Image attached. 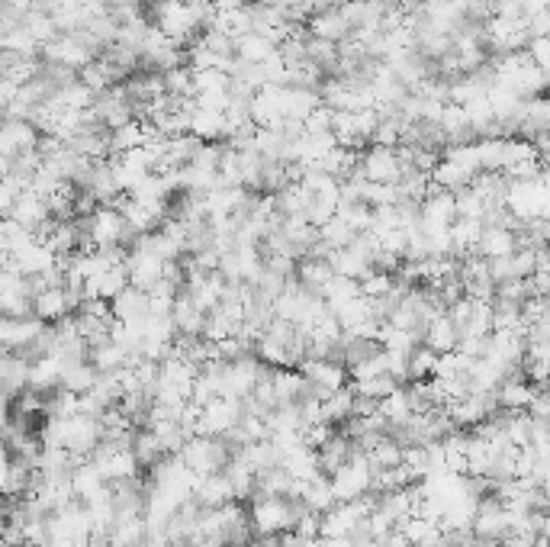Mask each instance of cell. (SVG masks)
<instances>
[{
  "label": "cell",
  "mask_w": 550,
  "mask_h": 547,
  "mask_svg": "<svg viewBox=\"0 0 550 547\" xmlns=\"http://www.w3.org/2000/svg\"><path fill=\"white\" fill-rule=\"evenodd\" d=\"M110 306H113V316L120 322H142V319L152 316V297H148L145 290L132 287V284Z\"/></svg>",
  "instance_id": "obj_19"
},
{
  "label": "cell",
  "mask_w": 550,
  "mask_h": 547,
  "mask_svg": "<svg viewBox=\"0 0 550 547\" xmlns=\"http://www.w3.org/2000/svg\"><path fill=\"white\" fill-rule=\"evenodd\" d=\"M91 461L100 467V473L107 477V483H123V480H136L142 477V464H139V457L136 451H132V445H123V441H110V438H103L97 451L91 454Z\"/></svg>",
  "instance_id": "obj_3"
},
{
  "label": "cell",
  "mask_w": 550,
  "mask_h": 547,
  "mask_svg": "<svg viewBox=\"0 0 550 547\" xmlns=\"http://www.w3.org/2000/svg\"><path fill=\"white\" fill-rule=\"evenodd\" d=\"M354 387V393L358 396H367V399H386L390 393H396L399 387H403V383H399L393 374H383V377H374V380H361V383H351Z\"/></svg>",
  "instance_id": "obj_47"
},
{
  "label": "cell",
  "mask_w": 550,
  "mask_h": 547,
  "mask_svg": "<svg viewBox=\"0 0 550 547\" xmlns=\"http://www.w3.org/2000/svg\"><path fill=\"white\" fill-rule=\"evenodd\" d=\"M528 412L534 419L550 422V387H538V396H534V403H531Z\"/></svg>",
  "instance_id": "obj_50"
},
{
  "label": "cell",
  "mask_w": 550,
  "mask_h": 547,
  "mask_svg": "<svg viewBox=\"0 0 550 547\" xmlns=\"http://www.w3.org/2000/svg\"><path fill=\"white\" fill-rule=\"evenodd\" d=\"M148 535V522L145 515H116V522L110 528V544L113 547H142Z\"/></svg>",
  "instance_id": "obj_30"
},
{
  "label": "cell",
  "mask_w": 550,
  "mask_h": 547,
  "mask_svg": "<svg viewBox=\"0 0 550 547\" xmlns=\"http://www.w3.org/2000/svg\"><path fill=\"white\" fill-rule=\"evenodd\" d=\"M354 297H361V280H354V277H341V274H335L329 284H325V290H322V300L329 303V309L335 313V309L341 306V303H348V300H354Z\"/></svg>",
  "instance_id": "obj_41"
},
{
  "label": "cell",
  "mask_w": 550,
  "mask_h": 547,
  "mask_svg": "<svg viewBox=\"0 0 550 547\" xmlns=\"http://www.w3.org/2000/svg\"><path fill=\"white\" fill-rule=\"evenodd\" d=\"M39 142H42V132L29 120H7L4 132H0V152H4V158L39 152Z\"/></svg>",
  "instance_id": "obj_11"
},
{
  "label": "cell",
  "mask_w": 550,
  "mask_h": 547,
  "mask_svg": "<svg viewBox=\"0 0 550 547\" xmlns=\"http://www.w3.org/2000/svg\"><path fill=\"white\" fill-rule=\"evenodd\" d=\"M509 377L496 361L477 358L470 364V393H496L502 387V380Z\"/></svg>",
  "instance_id": "obj_35"
},
{
  "label": "cell",
  "mask_w": 550,
  "mask_h": 547,
  "mask_svg": "<svg viewBox=\"0 0 550 547\" xmlns=\"http://www.w3.org/2000/svg\"><path fill=\"white\" fill-rule=\"evenodd\" d=\"M71 486H74V496H78L81 502H87V499H94L97 493H103L107 490V477L100 473V467L87 457V461H81L78 467L71 470Z\"/></svg>",
  "instance_id": "obj_27"
},
{
  "label": "cell",
  "mask_w": 550,
  "mask_h": 547,
  "mask_svg": "<svg viewBox=\"0 0 550 547\" xmlns=\"http://www.w3.org/2000/svg\"><path fill=\"white\" fill-rule=\"evenodd\" d=\"M403 168V158H399V149H393V145H370V149L361 152V171L374 184H399Z\"/></svg>",
  "instance_id": "obj_9"
},
{
  "label": "cell",
  "mask_w": 550,
  "mask_h": 547,
  "mask_svg": "<svg viewBox=\"0 0 550 547\" xmlns=\"http://www.w3.org/2000/svg\"><path fill=\"white\" fill-rule=\"evenodd\" d=\"M97 380H100V371L91 364V358H87V361H71V364H65V377H62V387H65V390L84 396V393H91V390L97 387Z\"/></svg>",
  "instance_id": "obj_36"
},
{
  "label": "cell",
  "mask_w": 550,
  "mask_h": 547,
  "mask_svg": "<svg viewBox=\"0 0 550 547\" xmlns=\"http://www.w3.org/2000/svg\"><path fill=\"white\" fill-rule=\"evenodd\" d=\"M62 377H65V361L58 354H46V358L33 361V374H29V387L39 390V393H55L62 387Z\"/></svg>",
  "instance_id": "obj_26"
},
{
  "label": "cell",
  "mask_w": 550,
  "mask_h": 547,
  "mask_svg": "<svg viewBox=\"0 0 550 547\" xmlns=\"http://www.w3.org/2000/svg\"><path fill=\"white\" fill-rule=\"evenodd\" d=\"M512 531V519H509V506L499 499V496H483L480 499V509H477V519H473V538L477 541H493L499 544L505 535Z\"/></svg>",
  "instance_id": "obj_8"
},
{
  "label": "cell",
  "mask_w": 550,
  "mask_h": 547,
  "mask_svg": "<svg viewBox=\"0 0 550 547\" xmlns=\"http://www.w3.org/2000/svg\"><path fill=\"white\" fill-rule=\"evenodd\" d=\"M454 197H457V216L460 219H483L486 216V200L480 197V190L473 187V184L464 187Z\"/></svg>",
  "instance_id": "obj_48"
},
{
  "label": "cell",
  "mask_w": 550,
  "mask_h": 547,
  "mask_svg": "<svg viewBox=\"0 0 550 547\" xmlns=\"http://www.w3.org/2000/svg\"><path fill=\"white\" fill-rule=\"evenodd\" d=\"M534 396H538V387H534L522 371V374H509L502 380V387L496 390V403L505 412H528Z\"/></svg>",
  "instance_id": "obj_13"
},
{
  "label": "cell",
  "mask_w": 550,
  "mask_h": 547,
  "mask_svg": "<svg viewBox=\"0 0 550 547\" xmlns=\"http://www.w3.org/2000/svg\"><path fill=\"white\" fill-rule=\"evenodd\" d=\"M393 287H396V274H390V271L374 268L367 277H361V293H364L367 300H383V297H390Z\"/></svg>",
  "instance_id": "obj_45"
},
{
  "label": "cell",
  "mask_w": 550,
  "mask_h": 547,
  "mask_svg": "<svg viewBox=\"0 0 550 547\" xmlns=\"http://www.w3.org/2000/svg\"><path fill=\"white\" fill-rule=\"evenodd\" d=\"M232 454L235 448L226 438L193 435L181 448V461L197 473V477H213V473H226V467L232 464Z\"/></svg>",
  "instance_id": "obj_2"
},
{
  "label": "cell",
  "mask_w": 550,
  "mask_h": 547,
  "mask_svg": "<svg viewBox=\"0 0 550 547\" xmlns=\"http://www.w3.org/2000/svg\"><path fill=\"white\" fill-rule=\"evenodd\" d=\"M49 325L36 319V316H23V319H7L0 322V345H4V351H26L29 345L36 342V338L46 332Z\"/></svg>",
  "instance_id": "obj_12"
},
{
  "label": "cell",
  "mask_w": 550,
  "mask_h": 547,
  "mask_svg": "<svg viewBox=\"0 0 550 547\" xmlns=\"http://www.w3.org/2000/svg\"><path fill=\"white\" fill-rule=\"evenodd\" d=\"M245 419V399L232 396H216L203 406V422L197 435H213V438H229Z\"/></svg>",
  "instance_id": "obj_6"
},
{
  "label": "cell",
  "mask_w": 550,
  "mask_h": 547,
  "mask_svg": "<svg viewBox=\"0 0 550 547\" xmlns=\"http://www.w3.org/2000/svg\"><path fill=\"white\" fill-rule=\"evenodd\" d=\"M354 399H358V393H354L351 383H348V387H341L338 393H332L329 399H325V422H329V425H345L354 416Z\"/></svg>",
  "instance_id": "obj_40"
},
{
  "label": "cell",
  "mask_w": 550,
  "mask_h": 547,
  "mask_svg": "<svg viewBox=\"0 0 550 547\" xmlns=\"http://www.w3.org/2000/svg\"><path fill=\"white\" fill-rule=\"evenodd\" d=\"M7 219H13V223H20V226L29 229V232H36L42 223H49V219H52V206H49L46 197L36 194V190H26V194L17 200V206H13V213H10Z\"/></svg>",
  "instance_id": "obj_15"
},
{
  "label": "cell",
  "mask_w": 550,
  "mask_h": 547,
  "mask_svg": "<svg viewBox=\"0 0 550 547\" xmlns=\"http://www.w3.org/2000/svg\"><path fill=\"white\" fill-rule=\"evenodd\" d=\"M33 316L42 319V322H62L65 316H74L71 313V303H68V290L65 287H49L46 293H39L33 300Z\"/></svg>",
  "instance_id": "obj_28"
},
{
  "label": "cell",
  "mask_w": 550,
  "mask_h": 547,
  "mask_svg": "<svg viewBox=\"0 0 550 547\" xmlns=\"http://www.w3.org/2000/svg\"><path fill=\"white\" fill-rule=\"evenodd\" d=\"M91 364L97 367L100 374H116V371H123V367L132 364V354L116 342H103V345L91 348Z\"/></svg>",
  "instance_id": "obj_38"
},
{
  "label": "cell",
  "mask_w": 550,
  "mask_h": 547,
  "mask_svg": "<svg viewBox=\"0 0 550 547\" xmlns=\"http://www.w3.org/2000/svg\"><path fill=\"white\" fill-rule=\"evenodd\" d=\"M380 416L386 419V425H390V435L396 432V428H403L412 422L415 416V406H412V396L406 387H399L396 393H390L386 399H380Z\"/></svg>",
  "instance_id": "obj_31"
},
{
  "label": "cell",
  "mask_w": 550,
  "mask_h": 547,
  "mask_svg": "<svg viewBox=\"0 0 550 547\" xmlns=\"http://www.w3.org/2000/svg\"><path fill=\"white\" fill-rule=\"evenodd\" d=\"M374 477H377V470H374V464H370V457L364 451H354L351 461L332 473V486H335L338 502H351V499L374 493Z\"/></svg>",
  "instance_id": "obj_5"
},
{
  "label": "cell",
  "mask_w": 550,
  "mask_h": 547,
  "mask_svg": "<svg viewBox=\"0 0 550 547\" xmlns=\"http://www.w3.org/2000/svg\"><path fill=\"white\" fill-rule=\"evenodd\" d=\"M438 361L441 354L431 351L428 345H419L412 351V361H409V383H419V380H431L438 374Z\"/></svg>",
  "instance_id": "obj_44"
},
{
  "label": "cell",
  "mask_w": 550,
  "mask_h": 547,
  "mask_svg": "<svg viewBox=\"0 0 550 547\" xmlns=\"http://www.w3.org/2000/svg\"><path fill=\"white\" fill-rule=\"evenodd\" d=\"M332 277H335V268L329 258H303L300 268H296V280H300L309 293H319V297Z\"/></svg>",
  "instance_id": "obj_32"
},
{
  "label": "cell",
  "mask_w": 550,
  "mask_h": 547,
  "mask_svg": "<svg viewBox=\"0 0 550 547\" xmlns=\"http://www.w3.org/2000/svg\"><path fill=\"white\" fill-rule=\"evenodd\" d=\"M473 181H477V171L457 165V161H451V158H441L435 171H431V184H435L438 190H448V194H460V190L470 187Z\"/></svg>",
  "instance_id": "obj_24"
},
{
  "label": "cell",
  "mask_w": 550,
  "mask_h": 547,
  "mask_svg": "<svg viewBox=\"0 0 550 547\" xmlns=\"http://www.w3.org/2000/svg\"><path fill=\"white\" fill-rule=\"evenodd\" d=\"M522 7H525V17H538V13L550 10V0H522Z\"/></svg>",
  "instance_id": "obj_51"
},
{
  "label": "cell",
  "mask_w": 550,
  "mask_h": 547,
  "mask_svg": "<svg viewBox=\"0 0 550 547\" xmlns=\"http://www.w3.org/2000/svg\"><path fill=\"white\" fill-rule=\"evenodd\" d=\"M380 245H383V251H390V255H396V258L406 261V255H409V229H393V232H386L383 239H380Z\"/></svg>",
  "instance_id": "obj_49"
},
{
  "label": "cell",
  "mask_w": 550,
  "mask_h": 547,
  "mask_svg": "<svg viewBox=\"0 0 550 547\" xmlns=\"http://www.w3.org/2000/svg\"><path fill=\"white\" fill-rule=\"evenodd\" d=\"M300 371L306 374L309 380V393L319 396L322 403L329 399L332 393H338L341 387H348L351 383V374L348 367L341 361H332V358H306Z\"/></svg>",
  "instance_id": "obj_7"
},
{
  "label": "cell",
  "mask_w": 550,
  "mask_h": 547,
  "mask_svg": "<svg viewBox=\"0 0 550 547\" xmlns=\"http://www.w3.org/2000/svg\"><path fill=\"white\" fill-rule=\"evenodd\" d=\"M367 457H370V464H374V470H390V467H399L403 464V454H406V448L399 445V441L393 438V435H386V438H380L374 448L370 451H364Z\"/></svg>",
  "instance_id": "obj_42"
},
{
  "label": "cell",
  "mask_w": 550,
  "mask_h": 547,
  "mask_svg": "<svg viewBox=\"0 0 550 547\" xmlns=\"http://www.w3.org/2000/svg\"><path fill=\"white\" fill-rule=\"evenodd\" d=\"M78 219H84L94 248H110V245H126L129 248L132 242L139 239V235L132 232V226L126 223V216L116 210V206H100L94 216H78Z\"/></svg>",
  "instance_id": "obj_4"
},
{
  "label": "cell",
  "mask_w": 550,
  "mask_h": 547,
  "mask_svg": "<svg viewBox=\"0 0 550 547\" xmlns=\"http://www.w3.org/2000/svg\"><path fill=\"white\" fill-rule=\"evenodd\" d=\"M329 261H332V268H335V274H341V277H354V280H361V277H367L370 271H374V264H370L361 251H354L351 245L348 248H335L332 255H329Z\"/></svg>",
  "instance_id": "obj_37"
},
{
  "label": "cell",
  "mask_w": 550,
  "mask_h": 547,
  "mask_svg": "<svg viewBox=\"0 0 550 547\" xmlns=\"http://www.w3.org/2000/svg\"><path fill=\"white\" fill-rule=\"evenodd\" d=\"M33 547H55V544H33Z\"/></svg>",
  "instance_id": "obj_54"
},
{
  "label": "cell",
  "mask_w": 550,
  "mask_h": 547,
  "mask_svg": "<svg viewBox=\"0 0 550 547\" xmlns=\"http://www.w3.org/2000/svg\"><path fill=\"white\" fill-rule=\"evenodd\" d=\"M386 547H415V544H412V541H409V538L403 535V531H399V528H396V531H393V535H390V538H386Z\"/></svg>",
  "instance_id": "obj_52"
},
{
  "label": "cell",
  "mask_w": 550,
  "mask_h": 547,
  "mask_svg": "<svg viewBox=\"0 0 550 547\" xmlns=\"http://www.w3.org/2000/svg\"><path fill=\"white\" fill-rule=\"evenodd\" d=\"M464 547H496L493 541H477V538H473V541H467Z\"/></svg>",
  "instance_id": "obj_53"
},
{
  "label": "cell",
  "mask_w": 550,
  "mask_h": 547,
  "mask_svg": "<svg viewBox=\"0 0 550 547\" xmlns=\"http://www.w3.org/2000/svg\"><path fill=\"white\" fill-rule=\"evenodd\" d=\"M239 547H251V544H239Z\"/></svg>",
  "instance_id": "obj_55"
},
{
  "label": "cell",
  "mask_w": 550,
  "mask_h": 547,
  "mask_svg": "<svg viewBox=\"0 0 550 547\" xmlns=\"http://www.w3.org/2000/svg\"><path fill=\"white\" fill-rule=\"evenodd\" d=\"M425 345L431 351H438V354H451V351L460 348V329L448 313L435 316L425 325Z\"/></svg>",
  "instance_id": "obj_22"
},
{
  "label": "cell",
  "mask_w": 550,
  "mask_h": 547,
  "mask_svg": "<svg viewBox=\"0 0 550 547\" xmlns=\"http://www.w3.org/2000/svg\"><path fill=\"white\" fill-rule=\"evenodd\" d=\"M303 502H306V506H309L312 512H319V515H325L329 509L338 506V496H335V486H332V477H329V473H319V477L306 480Z\"/></svg>",
  "instance_id": "obj_33"
},
{
  "label": "cell",
  "mask_w": 550,
  "mask_h": 547,
  "mask_svg": "<svg viewBox=\"0 0 550 547\" xmlns=\"http://www.w3.org/2000/svg\"><path fill=\"white\" fill-rule=\"evenodd\" d=\"M132 451H136L142 470H152L155 464H161L168 457L165 445L158 441V435L152 432V428H139L136 438H132Z\"/></svg>",
  "instance_id": "obj_39"
},
{
  "label": "cell",
  "mask_w": 550,
  "mask_h": 547,
  "mask_svg": "<svg viewBox=\"0 0 550 547\" xmlns=\"http://www.w3.org/2000/svg\"><path fill=\"white\" fill-rule=\"evenodd\" d=\"M518 251V229L515 226H486L483 239L477 245V255L483 258H509Z\"/></svg>",
  "instance_id": "obj_18"
},
{
  "label": "cell",
  "mask_w": 550,
  "mask_h": 547,
  "mask_svg": "<svg viewBox=\"0 0 550 547\" xmlns=\"http://www.w3.org/2000/svg\"><path fill=\"white\" fill-rule=\"evenodd\" d=\"M206 316L210 313H203V309L193 303V297L187 290H181V297L174 300V313H171V319H174V325H177V332L181 335H190V338H197V335H203V329H206Z\"/></svg>",
  "instance_id": "obj_21"
},
{
  "label": "cell",
  "mask_w": 550,
  "mask_h": 547,
  "mask_svg": "<svg viewBox=\"0 0 550 547\" xmlns=\"http://www.w3.org/2000/svg\"><path fill=\"white\" fill-rule=\"evenodd\" d=\"M309 36L312 39H325V42H345L354 36L351 23L345 20V13H341V7H325L319 13H312L309 20Z\"/></svg>",
  "instance_id": "obj_14"
},
{
  "label": "cell",
  "mask_w": 550,
  "mask_h": 547,
  "mask_svg": "<svg viewBox=\"0 0 550 547\" xmlns=\"http://www.w3.org/2000/svg\"><path fill=\"white\" fill-rule=\"evenodd\" d=\"M277 55V42L267 39L261 33H248L242 39H235V58L242 65H264Z\"/></svg>",
  "instance_id": "obj_29"
},
{
  "label": "cell",
  "mask_w": 550,
  "mask_h": 547,
  "mask_svg": "<svg viewBox=\"0 0 550 547\" xmlns=\"http://www.w3.org/2000/svg\"><path fill=\"white\" fill-rule=\"evenodd\" d=\"M354 451H361V448L354 445V441L338 428V432L319 448V467H322V473H329V477H332L335 470H341V467L351 461Z\"/></svg>",
  "instance_id": "obj_23"
},
{
  "label": "cell",
  "mask_w": 550,
  "mask_h": 547,
  "mask_svg": "<svg viewBox=\"0 0 550 547\" xmlns=\"http://www.w3.org/2000/svg\"><path fill=\"white\" fill-rule=\"evenodd\" d=\"M203 509H222L229 506V502H239L235 499V486L229 480V473H213V477H200L197 483V496Z\"/></svg>",
  "instance_id": "obj_16"
},
{
  "label": "cell",
  "mask_w": 550,
  "mask_h": 547,
  "mask_svg": "<svg viewBox=\"0 0 550 547\" xmlns=\"http://www.w3.org/2000/svg\"><path fill=\"white\" fill-rule=\"evenodd\" d=\"M145 145V123L142 120H132L120 129H110V149L113 155H126L132 149Z\"/></svg>",
  "instance_id": "obj_43"
},
{
  "label": "cell",
  "mask_w": 550,
  "mask_h": 547,
  "mask_svg": "<svg viewBox=\"0 0 550 547\" xmlns=\"http://www.w3.org/2000/svg\"><path fill=\"white\" fill-rule=\"evenodd\" d=\"M129 287V271L126 268H107L94 277H87V300H116Z\"/></svg>",
  "instance_id": "obj_20"
},
{
  "label": "cell",
  "mask_w": 550,
  "mask_h": 547,
  "mask_svg": "<svg viewBox=\"0 0 550 547\" xmlns=\"http://www.w3.org/2000/svg\"><path fill=\"white\" fill-rule=\"evenodd\" d=\"M190 136H197L200 142L229 139V120H226V113L197 107V110H193V116H190Z\"/></svg>",
  "instance_id": "obj_25"
},
{
  "label": "cell",
  "mask_w": 550,
  "mask_h": 547,
  "mask_svg": "<svg viewBox=\"0 0 550 547\" xmlns=\"http://www.w3.org/2000/svg\"><path fill=\"white\" fill-rule=\"evenodd\" d=\"M335 319H338V325L345 332H351V335H358L364 325L374 319V306H370V300L364 297H354V300H348V303H341L338 309H335Z\"/></svg>",
  "instance_id": "obj_34"
},
{
  "label": "cell",
  "mask_w": 550,
  "mask_h": 547,
  "mask_svg": "<svg viewBox=\"0 0 550 547\" xmlns=\"http://www.w3.org/2000/svg\"><path fill=\"white\" fill-rule=\"evenodd\" d=\"M303 512H306V502L290 496H255L248 506L255 538H274V535H284V531H293Z\"/></svg>",
  "instance_id": "obj_1"
},
{
  "label": "cell",
  "mask_w": 550,
  "mask_h": 547,
  "mask_svg": "<svg viewBox=\"0 0 550 547\" xmlns=\"http://www.w3.org/2000/svg\"><path fill=\"white\" fill-rule=\"evenodd\" d=\"M29 374H33V364H29L23 354L4 351V364H0V377H4V396L7 403H13L20 393L29 390Z\"/></svg>",
  "instance_id": "obj_17"
},
{
  "label": "cell",
  "mask_w": 550,
  "mask_h": 547,
  "mask_svg": "<svg viewBox=\"0 0 550 547\" xmlns=\"http://www.w3.org/2000/svg\"><path fill=\"white\" fill-rule=\"evenodd\" d=\"M457 197L448 190H431L422 200V232H448L457 223Z\"/></svg>",
  "instance_id": "obj_10"
},
{
  "label": "cell",
  "mask_w": 550,
  "mask_h": 547,
  "mask_svg": "<svg viewBox=\"0 0 550 547\" xmlns=\"http://www.w3.org/2000/svg\"><path fill=\"white\" fill-rule=\"evenodd\" d=\"M319 239L335 251V248H348L354 239H358V232H354L341 216H335L332 223H325V226L319 229Z\"/></svg>",
  "instance_id": "obj_46"
}]
</instances>
